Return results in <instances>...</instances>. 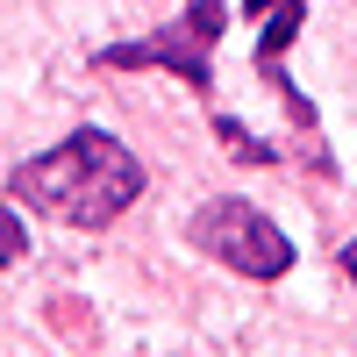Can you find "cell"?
I'll list each match as a JSON object with an SVG mask.
<instances>
[{"mask_svg": "<svg viewBox=\"0 0 357 357\" xmlns=\"http://www.w3.org/2000/svg\"><path fill=\"white\" fill-rule=\"evenodd\" d=\"M301 15H307L301 0H279V8L264 15V36H257V72L272 79V86H279V57H286V43L301 36Z\"/></svg>", "mask_w": 357, "mask_h": 357, "instance_id": "obj_4", "label": "cell"}, {"mask_svg": "<svg viewBox=\"0 0 357 357\" xmlns=\"http://www.w3.org/2000/svg\"><path fill=\"white\" fill-rule=\"evenodd\" d=\"M343 272H350V286H357V243H343Z\"/></svg>", "mask_w": 357, "mask_h": 357, "instance_id": "obj_8", "label": "cell"}, {"mask_svg": "<svg viewBox=\"0 0 357 357\" xmlns=\"http://www.w3.org/2000/svg\"><path fill=\"white\" fill-rule=\"evenodd\" d=\"M215 136H222V151H229L236 165H272V143H250V129H243V122H229V114L215 122Z\"/></svg>", "mask_w": 357, "mask_h": 357, "instance_id": "obj_5", "label": "cell"}, {"mask_svg": "<svg viewBox=\"0 0 357 357\" xmlns=\"http://www.w3.org/2000/svg\"><path fill=\"white\" fill-rule=\"evenodd\" d=\"M8 193L65 229H107L143 200V158L107 129H72L57 151L15 165Z\"/></svg>", "mask_w": 357, "mask_h": 357, "instance_id": "obj_1", "label": "cell"}, {"mask_svg": "<svg viewBox=\"0 0 357 357\" xmlns=\"http://www.w3.org/2000/svg\"><path fill=\"white\" fill-rule=\"evenodd\" d=\"M193 250H207L215 264H229V272H243V279H286L293 272V243H286V229L272 215H257L250 200H207L200 215H193Z\"/></svg>", "mask_w": 357, "mask_h": 357, "instance_id": "obj_2", "label": "cell"}, {"mask_svg": "<svg viewBox=\"0 0 357 357\" xmlns=\"http://www.w3.org/2000/svg\"><path fill=\"white\" fill-rule=\"evenodd\" d=\"M272 8H279V0H243V15H250V22H264Z\"/></svg>", "mask_w": 357, "mask_h": 357, "instance_id": "obj_7", "label": "cell"}, {"mask_svg": "<svg viewBox=\"0 0 357 357\" xmlns=\"http://www.w3.org/2000/svg\"><path fill=\"white\" fill-rule=\"evenodd\" d=\"M29 250V229H22V215H15V207H0V264H15Z\"/></svg>", "mask_w": 357, "mask_h": 357, "instance_id": "obj_6", "label": "cell"}, {"mask_svg": "<svg viewBox=\"0 0 357 357\" xmlns=\"http://www.w3.org/2000/svg\"><path fill=\"white\" fill-rule=\"evenodd\" d=\"M215 43H222V8L215 0H193L178 22H165L158 36H136V43H107L100 50V65L107 72H143V65H165L178 72L186 86H215Z\"/></svg>", "mask_w": 357, "mask_h": 357, "instance_id": "obj_3", "label": "cell"}]
</instances>
